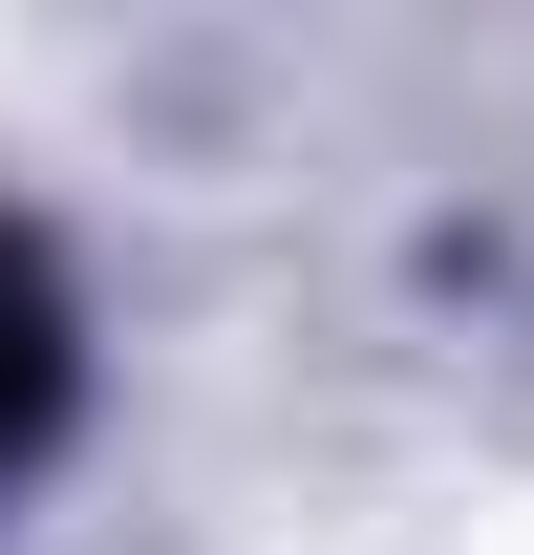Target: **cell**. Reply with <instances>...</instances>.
I'll return each instance as SVG.
<instances>
[{
  "instance_id": "6da1fadb",
  "label": "cell",
  "mask_w": 534,
  "mask_h": 555,
  "mask_svg": "<svg viewBox=\"0 0 534 555\" xmlns=\"http://www.w3.org/2000/svg\"><path fill=\"white\" fill-rule=\"evenodd\" d=\"M43 427H65V278L0 235V470H22Z\"/></svg>"
}]
</instances>
